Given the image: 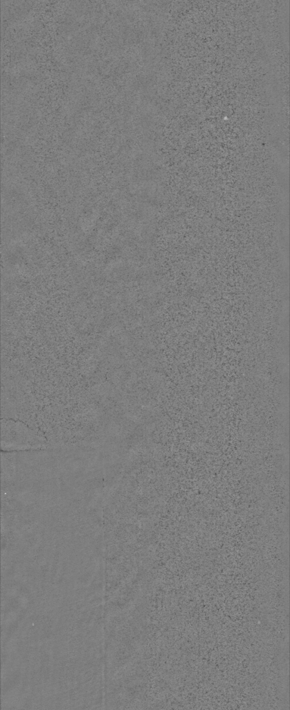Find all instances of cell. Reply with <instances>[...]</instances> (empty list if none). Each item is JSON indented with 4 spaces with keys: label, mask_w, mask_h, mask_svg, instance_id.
<instances>
[{
    "label": "cell",
    "mask_w": 290,
    "mask_h": 710,
    "mask_svg": "<svg viewBox=\"0 0 290 710\" xmlns=\"http://www.w3.org/2000/svg\"><path fill=\"white\" fill-rule=\"evenodd\" d=\"M1 449L18 451L45 449L46 438L20 421L1 419Z\"/></svg>",
    "instance_id": "obj_1"
}]
</instances>
